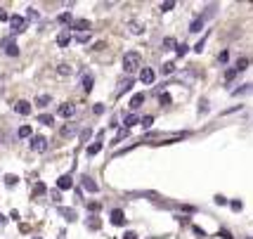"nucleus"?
<instances>
[{
    "instance_id": "f257e3e1",
    "label": "nucleus",
    "mask_w": 253,
    "mask_h": 239,
    "mask_svg": "<svg viewBox=\"0 0 253 239\" xmlns=\"http://www.w3.org/2000/svg\"><path fill=\"white\" fill-rule=\"evenodd\" d=\"M123 69H126V74H132V71H142V57H140V52H135V50H130V52L123 54Z\"/></svg>"
},
{
    "instance_id": "f03ea898",
    "label": "nucleus",
    "mask_w": 253,
    "mask_h": 239,
    "mask_svg": "<svg viewBox=\"0 0 253 239\" xmlns=\"http://www.w3.org/2000/svg\"><path fill=\"white\" fill-rule=\"evenodd\" d=\"M31 149L33 152H45V149H47V140H45L43 135H33L31 138Z\"/></svg>"
},
{
    "instance_id": "7ed1b4c3",
    "label": "nucleus",
    "mask_w": 253,
    "mask_h": 239,
    "mask_svg": "<svg viewBox=\"0 0 253 239\" xmlns=\"http://www.w3.org/2000/svg\"><path fill=\"white\" fill-rule=\"evenodd\" d=\"M154 78H156L154 69H149V66H142V71H140V81H142L144 86H152V83H154Z\"/></svg>"
},
{
    "instance_id": "20e7f679",
    "label": "nucleus",
    "mask_w": 253,
    "mask_h": 239,
    "mask_svg": "<svg viewBox=\"0 0 253 239\" xmlns=\"http://www.w3.org/2000/svg\"><path fill=\"white\" fill-rule=\"evenodd\" d=\"M14 111H17L19 116H29V114H31V104H29L26 99H19V102L14 104Z\"/></svg>"
},
{
    "instance_id": "39448f33",
    "label": "nucleus",
    "mask_w": 253,
    "mask_h": 239,
    "mask_svg": "<svg viewBox=\"0 0 253 239\" xmlns=\"http://www.w3.org/2000/svg\"><path fill=\"white\" fill-rule=\"evenodd\" d=\"M10 26H12V31H14V33L24 31V17H19V14H12V17H10Z\"/></svg>"
},
{
    "instance_id": "423d86ee",
    "label": "nucleus",
    "mask_w": 253,
    "mask_h": 239,
    "mask_svg": "<svg viewBox=\"0 0 253 239\" xmlns=\"http://www.w3.org/2000/svg\"><path fill=\"white\" fill-rule=\"evenodd\" d=\"M74 114H76V107H74L71 102H66V104H62V107H59V116H64V119H71Z\"/></svg>"
},
{
    "instance_id": "0eeeda50",
    "label": "nucleus",
    "mask_w": 253,
    "mask_h": 239,
    "mask_svg": "<svg viewBox=\"0 0 253 239\" xmlns=\"http://www.w3.org/2000/svg\"><path fill=\"white\" fill-rule=\"evenodd\" d=\"M57 187H59V190H71V187H74V180H71V175H62V178L57 180Z\"/></svg>"
},
{
    "instance_id": "6e6552de",
    "label": "nucleus",
    "mask_w": 253,
    "mask_h": 239,
    "mask_svg": "<svg viewBox=\"0 0 253 239\" xmlns=\"http://www.w3.org/2000/svg\"><path fill=\"white\" fill-rule=\"evenodd\" d=\"M111 223H114V225H123V223H126L123 211H119V208H116V211H111Z\"/></svg>"
},
{
    "instance_id": "1a4fd4ad",
    "label": "nucleus",
    "mask_w": 253,
    "mask_h": 239,
    "mask_svg": "<svg viewBox=\"0 0 253 239\" xmlns=\"http://www.w3.org/2000/svg\"><path fill=\"white\" fill-rule=\"evenodd\" d=\"M144 104V93H137V95H132L130 99V109H140Z\"/></svg>"
},
{
    "instance_id": "9d476101",
    "label": "nucleus",
    "mask_w": 253,
    "mask_h": 239,
    "mask_svg": "<svg viewBox=\"0 0 253 239\" xmlns=\"http://www.w3.org/2000/svg\"><path fill=\"white\" fill-rule=\"evenodd\" d=\"M69 43H71V36H69V31H62L59 36H57V45H59V48H66Z\"/></svg>"
},
{
    "instance_id": "9b49d317",
    "label": "nucleus",
    "mask_w": 253,
    "mask_h": 239,
    "mask_svg": "<svg viewBox=\"0 0 253 239\" xmlns=\"http://www.w3.org/2000/svg\"><path fill=\"white\" fill-rule=\"evenodd\" d=\"M74 29H76L78 33H85V29H90V22H85V19H76V22H74Z\"/></svg>"
},
{
    "instance_id": "f8f14e48",
    "label": "nucleus",
    "mask_w": 253,
    "mask_h": 239,
    "mask_svg": "<svg viewBox=\"0 0 253 239\" xmlns=\"http://www.w3.org/2000/svg\"><path fill=\"white\" fill-rule=\"evenodd\" d=\"M83 187H85L88 192H97V190H99L97 183H92V178H83Z\"/></svg>"
},
{
    "instance_id": "ddd939ff",
    "label": "nucleus",
    "mask_w": 253,
    "mask_h": 239,
    "mask_svg": "<svg viewBox=\"0 0 253 239\" xmlns=\"http://www.w3.org/2000/svg\"><path fill=\"white\" fill-rule=\"evenodd\" d=\"M201 26H204V17L194 19V22H192V26H189V31H192V33H199V31H201Z\"/></svg>"
},
{
    "instance_id": "4468645a",
    "label": "nucleus",
    "mask_w": 253,
    "mask_h": 239,
    "mask_svg": "<svg viewBox=\"0 0 253 239\" xmlns=\"http://www.w3.org/2000/svg\"><path fill=\"white\" fill-rule=\"evenodd\" d=\"M132 86V81L130 78H126V81H121V86H119V95H123V93H128Z\"/></svg>"
},
{
    "instance_id": "2eb2a0df",
    "label": "nucleus",
    "mask_w": 253,
    "mask_h": 239,
    "mask_svg": "<svg viewBox=\"0 0 253 239\" xmlns=\"http://www.w3.org/2000/svg\"><path fill=\"white\" fill-rule=\"evenodd\" d=\"M71 71H74V69H71L69 64H59V66H57V74H59V76H69Z\"/></svg>"
},
{
    "instance_id": "dca6fc26",
    "label": "nucleus",
    "mask_w": 253,
    "mask_h": 239,
    "mask_svg": "<svg viewBox=\"0 0 253 239\" xmlns=\"http://www.w3.org/2000/svg\"><path fill=\"white\" fill-rule=\"evenodd\" d=\"M5 52L12 54V57H17V54H19V50H17V43H5Z\"/></svg>"
},
{
    "instance_id": "f3484780",
    "label": "nucleus",
    "mask_w": 253,
    "mask_h": 239,
    "mask_svg": "<svg viewBox=\"0 0 253 239\" xmlns=\"http://www.w3.org/2000/svg\"><path fill=\"white\" fill-rule=\"evenodd\" d=\"M123 123H126V131H128V128H132V126H135V123H140V119H137V116H126V121H123Z\"/></svg>"
},
{
    "instance_id": "a211bd4d",
    "label": "nucleus",
    "mask_w": 253,
    "mask_h": 239,
    "mask_svg": "<svg viewBox=\"0 0 253 239\" xmlns=\"http://www.w3.org/2000/svg\"><path fill=\"white\" fill-rule=\"evenodd\" d=\"M83 90H85V93H90V90H92V76H83Z\"/></svg>"
},
{
    "instance_id": "6ab92c4d",
    "label": "nucleus",
    "mask_w": 253,
    "mask_h": 239,
    "mask_svg": "<svg viewBox=\"0 0 253 239\" xmlns=\"http://www.w3.org/2000/svg\"><path fill=\"white\" fill-rule=\"evenodd\" d=\"M36 104H38V107H47V104H50V95H41V97H36Z\"/></svg>"
},
{
    "instance_id": "aec40b11",
    "label": "nucleus",
    "mask_w": 253,
    "mask_h": 239,
    "mask_svg": "<svg viewBox=\"0 0 253 239\" xmlns=\"http://www.w3.org/2000/svg\"><path fill=\"white\" fill-rule=\"evenodd\" d=\"M99 149H102V142H95V144H90V147H88V154L92 156V154H97Z\"/></svg>"
},
{
    "instance_id": "412c9836",
    "label": "nucleus",
    "mask_w": 253,
    "mask_h": 239,
    "mask_svg": "<svg viewBox=\"0 0 253 239\" xmlns=\"http://www.w3.org/2000/svg\"><path fill=\"white\" fill-rule=\"evenodd\" d=\"M76 41H78V43H88V41H90V33L88 31H85V33H76Z\"/></svg>"
},
{
    "instance_id": "4be33fe9",
    "label": "nucleus",
    "mask_w": 253,
    "mask_h": 239,
    "mask_svg": "<svg viewBox=\"0 0 253 239\" xmlns=\"http://www.w3.org/2000/svg\"><path fill=\"white\" fill-rule=\"evenodd\" d=\"M62 216H66V220H76V213L71 208H62Z\"/></svg>"
},
{
    "instance_id": "5701e85b",
    "label": "nucleus",
    "mask_w": 253,
    "mask_h": 239,
    "mask_svg": "<svg viewBox=\"0 0 253 239\" xmlns=\"http://www.w3.org/2000/svg\"><path fill=\"white\" fill-rule=\"evenodd\" d=\"M128 26H130V33H135V36H137V33H142V26H140L137 22H130Z\"/></svg>"
},
{
    "instance_id": "b1692460",
    "label": "nucleus",
    "mask_w": 253,
    "mask_h": 239,
    "mask_svg": "<svg viewBox=\"0 0 253 239\" xmlns=\"http://www.w3.org/2000/svg\"><path fill=\"white\" fill-rule=\"evenodd\" d=\"M19 138H31V128H29V126H22V128H19Z\"/></svg>"
},
{
    "instance_id": "393cba45",
    "label": "nucleus",
    "mask_w": 253,
    "mask_h": 239,
    "mask_svg": "<svg viewBox=\"0 0 253 239\" xmlns=\"http://www.w3.org/2000/svg\"><path fill=\"white\" fill-rule=\"evenodd\" d=\"M175 7V2L173 0H168V2H161V12H168V10H173Z\"/></svg>"
},
{
    "instance_id": "a878e982",
    "label": "nucleus",
    "mask_w": 253,
    "mask_h": 239,
    "mask_svg": "<svg viewBox=\"0 0 253 239\" xmlns=\"http://www.w3.org/2000/svg\"><path fill=\"white\" fill-rule=\"evenodd\" d=\"M41 123H43V126H50V123H52V116H50V114H43V116H41Z\"/></svg>"
},
{
    "instance_id": "bb28decb",
    "label": "nucleus",
    "mask_w": 253,
    "mask_h": 239,
    "mask_svg": "<svg viewBox=\"0 0 253 239\" xmlns=\"http://www.w3.org/2000/svg\"><path fill=\"white\" fill-rule=\"evenodd\" d=\"M57 19H59L62 24H66V22H71V14H69V12H62V14H59Z\"/></svg>"
},
{
    "instance_id": "cd10ccee",
    "label": "nucleus",
    "mask_w": 253,
    "mask_h": 239,
    "mask_svg": "<svg viewBox=\"0 0 253 239\" xmlns=\"http://www.w3.org/2000/svg\"><path fill=\"white\" fill-rule=\"evenodd\" d=\"M140 123H142V128H149V126L154 123V119H152V116H144V119L140 121Z\"/></svg>"
},
{
    "instance_id": "c85d7f7f",
    "label": "nucleus",
    "mask_w": 253,
    "mask_h": 239,
    "mask_svg": "<svg viewBox=\"0 0 253 239\" xmlns=\"http://www.w3.org/2000/svg\"><path fill=\"white\" fill-rule=\"evenodd\" d=\"M164 48H166V50H170V48H175V41H173V38H166V41H164Z\"/></svg>"
},
{
    "instance_id": "c756f323",
    "label": "nucleus",
    "mask_w": 253,
    "mask_h": 239,
    "mask_svg": "<svg viewBox=\"0 0 253 239\" xmlns=\"http://www.w3.org/2000/svg\"><path fill=\"white\" fill-rule=\"evenodd\" d=\"M62 135H74V126H64V128H62Z\"/></svg>"
},
{
    "instance_id": "7c9ffc66",
    "label": "nucleus",
    "mask_w": 253,
    "mask_h": 239,
    "mask_svg": "<svg viewBox=\"0 0 253 239\" xmlns=\"http://www.w3.org/2000/svg\"><path fill=\"white\" fill-rule=\"evenodd\" d=\"M5 183H7V185H17V175H7V178H5Z\"/></svg>"
},
{
    "instance_id": "2f4dec72",
    "label": "nucleus",
    "mask_w": 253,
    "mask_h": 239,
    "mask_svg": "<svg viewBox=\"0 0 253 239\" xmlns=\"http://www.w3.org/2000/svg\"><path fill=\"white\" fill-rule=\"evenodd\" d=\"M0 19H2V22H10V14L2 10V7H0Z\"/></svg>"
},
{
    "instance_id": "473e14b6",
    "label": "nucleus",
    "mask_w": 253,
    "mask_h": 239,
    "mask_svg": "<svg viewBox=\"0 0 253 239\" xmlns=\"http://www.w3.org/2000/svg\"><path fill=\"white\" fill-rule=\"evenodd\" d=\"M90 135H92V133H90V128H85V131L81 133V140L85 142V140H88V138H90Z\"/></svg>"
},
{
    "instance_id": "72a5a7b5",
    "label": "nucleus",
    "mask_w": 253,
    "mask_h": 239,
    "mask_svg": "<svg viewBox=\"0 0 253 239\" xmlns=\"http://www.w3.org/2000/svg\"><path fill=\"white\" fill-rule=\"evenodd\" d=\"M173 69H175V66H173V64H170V62H168V64H164V74H170Z\"/></svg>"
},
{
    "instance_id": "f704fd0d",
    "label": "nucleus",
    "mask_w": 253,
    "mask_h": 239,
    "mask_svg": "<svg viewBox=\"0 0 253 239\" xmlns=\"http://www.w3.org/2000/svg\"><path fill=\"white\" fill-rule=\"evenodd\" d=\"M126 239H135V235H132V232H128V235H126Z\"/></svg>"
},
{
    "instance_id": "c9c22d12",
    "label": "nucleus",
    "mask_w": 253,
    "mask_h": 239,
    "mask_svg": "<svg viewBox=\"0 0 253 239\" xmlns=\"http://www.w3.org/2000/svg\"><path fill=\"white\" fill-rule=\"evenodd\" d=\"M0 223H2V216H0Z\"/></svg>"
},
{
    "instance_id": "e433bc0d",
    "label": "nucleus",
    "mask_w": 253,
    "mask_h": 239,
    "mask_svg": "<svg viewBox=\"0 0 253 239\" xmlns=\"http://www.w3.org/2000/svg\"><path fill=\"white\" fill-rule=\"evenodd\" d=\"M36 239H41V237H36Z\"/></svg>"
},
{
    "instance_id": "4c0bfd02",
    "label": "nucleus",
    "mask_w": 253,
    "mask_h": 239,
    "mask_svg": "<svg viewBox=\"0 0 253 239\" xmlns=\"http://www.w3.org/2000/svg\"><path fill=\"white\" fill-rule=\"evenodd\" d=\"M249 239H251V237H249Z\"/></svg>"
}]
</instances>
